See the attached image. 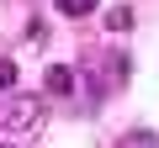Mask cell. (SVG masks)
Returning <instances> with one entry per match:
<instances>
[{
  "label": "cell",
  "instance_id": "1",
  "mask_svg": "<svg viewBox=\"0 0 159 148\" xmlns=\"http://www.w3.org/2000/svg\"><path fill=\"white\" fill-rule=\"evenodd\" d=\"M43 122V101H16V106H6V111H0V127H37Z\"/></svg>",
  "mask_w": 159,
  "mask_h": 148
},
{
  "label": "cell",
  "instance_id": "2",
  "mask_svg": "<svg viewBox=\"0 0 159 148\" xmlns=\"http://www.w3.org/2000/svg\"><path fill=\"white\" fill-rule=\"evenodd\" d=\"M43 85H48V95H69V90H74V69H69V63H53V69L43 74Z\"/></svg>",
  "mask_w": 159,
  "mask_h": 148
},
{
  "label": "cell",
  "instance_id": "3",
  "mask_svg": "<svg viewBox=\"0 0 159 148\" xmlns=\"http://www.w3.org/2000/svg\"><path fill=\"white\" fill-rule=\"evenodd\" d=\"M53 6H58V16H90L96 0H53Z\"/></svg>",
  "mask_w": 159,
  "mask_h": 148
},
{
  "label": "cell",
  "instance_id": "4",
  "mask_svg": "<svg viewBox=\"0 0 159 148\" xmlns=\"http://www.w3.org/2000/svg\"><path fill=\"white\" fill-rule=\"evenodd\" d=\"M106 27H111V32H127V27H133V11H127V6H111V11H106Z\"/></svg>",
  "mask_w": 159,
  "mask_h": 148
},
{
  "label": "cell",
  "instance_id": "5",
  "mask_svg": "<svg viewBox=\"0 0 159 148\" xmlns=\"http://www.w3.org/2000/svg\"><path fill=\"white\" fill-rule=\"evenodd\" d=\"M117 148H159V137H154V132H127Z\"/></svg>",
  "mask_w": 159,
  "mask_h": 148
},
{
  "label": "cell",
  "instance_id": "6",
  "mask_svg": "<svg viewBox=\"0 0 159 148\" xmlns=\"http://www.w3.org/2000/svg\"><path fill=\"white\" fill-rule=\"evenodd\" d=\"M11 85H16V63H11V58H0V90H11Z\"/></svg>",
  "mask_w": 159,
  "mask_h": 148
},
{
  "label": "cell",
  "instance_id": "7",
  "mask_svg": "<svg viewBox=\"0 0 159 148\" xmlns=\"http://www.w3.org/2000/svg\"><path fill=\"white\" fill-rule=\"evenodd\" d=\"M0 148H11V143H0Z\"/></svg>",
  "mask_w": 159,
  "mask_h": 148
}]
</instances>
